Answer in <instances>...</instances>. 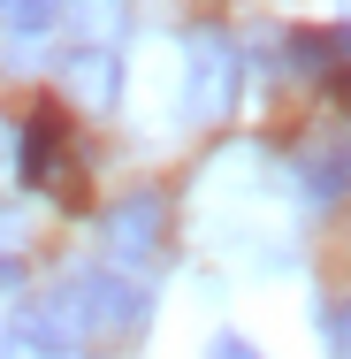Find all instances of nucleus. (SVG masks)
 <instances>
[{
	"mask_svg": "<svg viewBox=\"0 0 351 359\" xmlns=\"http://www.w3.org/2000/svg\"><path fill=\"white\" fill-rule=\"evenodd\" d=\"M290 69L305 84H351V23H313V31H290Z\"/></svg>",
	"mask_w": 351,
	"mask_h": 359,
	"instance_id": "obj_5",
	"label": "nucleus"
},
{
	"mask_svg": "<svg viewBox=\"0 0 351 359\" xmlns=\"http://www.w3.org/2000/svg\"><path fill=\"white\" fill-rule=\"evenodd\" d=\"M69 15V0H0V31L8 39H39V31H54Z\"/></svg>",
	"mask_w": 351,
	"mask_h": 359,
	"instance_id": "obj_8",
	"label": "nucleus"
},
{
	"mask_svg": "<svg viewBox=\"0 0 351 359\" xmlns=\"http://www.w3.org/2000/svg\"><path fill=\"white\" fill-rule=\"evenodd\" d=\"M107 252L115 260H130V268H153L160 260V245H168V199L160 191H130V199H115L107 207Z\"/></svg>",
	"mask_w": 351,
	"mask_h": 359,
	"instance_id": "obj_4",
	"label": "nucleus"
},
{
	"mask_svg": "<svg viewBox=\"0 0 351 359\" xmlns=\"http://www.w3.org/2000/svg\"><path fill=\"white\" fill-rule=\"evenodd\" d=\"M207 359H260V352H252L245 337H214V344H207Z\"/></svg>",
	"mask_w": 351,
	"mask_h": 359,
	"instance_id": "obj_11",
	"label": "nucleus"
},
{
	"mask_svg": "<svg viewBox=\"0 0 351 359\" xmlns=\"http://www.w3.org/2000/svg\"><path fill=\"white\" fill-rule=\"evenodd\" d=\"M145 313H153V298H145L138 283H123L115 268H84V276H69L54 298H39V306L23 313V344L46 352V359H62V352H107V344L138 337Z\"/></svg>",
	"mask_w": 351,
	"mask_h": 359,
	"instance_id": "obj_1",
	"label": "nucleus"
},
{
	"mask_svg": "<svg viewBox=\"0 0 351 359\" xmlns=\"http://www.w3.org/2000/svg\"><path fill=\"white\" fill-rule=\"evenodd\" d=\"M321 344H329V359H351V298L321 306Z\"/></svg>",
	"mask_w": 351,
	"mask_h": 359,
	"instance_id": "obj_10",
	"label": "nucleus"
},
{
	"mask_svg": "<svg viewBox=\"0 0 351 359\" xmlns=\"http://www.w3.org/2000/svg\"><path fill=\"white\" fill-rule=\"evenodd\" d=\"M298 176H305V191H313V199L351 191V145H305V153H298Z\"/></svg>",
	"mask_w": 351,
	"mask_h": 359,
	"instance_id": "obj_6",
	"label": "nucleus"
},
{
	"mask_svg": "<svg viewBox=\"0 0 351 359\" xmlns=\"http://www.w3.org/2000/svg\"><path fill=\"white\" fill-rule=\"evenodd\" d=\"M23 184L62 207H84V153H76V130L62 107H39L23 123Z\"/></svg>",
	"mask_w": 351,
	"mask_h": 359,
	"instance_id": "obj_3",
	"label": "nucleus"
},
{
	"mask_svg": "<svg viewBox=\"0 0 351 359\" xmlns=\"http://www.w3.org/2000/svg\"><path fill=\"white\" fill-rule=\"evenodd\" d=\"M69 8L92 31V54H107V39H123V0H69Z\"/></svg>",
	"mask_w": 351,
	"mask_h": 359,
	"instance_id": "obj_9",
	"label": "nucleus"
},
{
	"mask_svg": "<svg viewBox=\"0 0 351 359\" xmlns=\"http://www.w3.org/2000/svg\"><path fill=\"white\" fill-rule=\"evenodd\" d=\"M69 84L92 100V107H115V84H123V69H115V46H107V54H92V46H84V54L69 62Z\"/></svg>",
	"mask_w": 351,
	"mask_h": 359,
	"instance_id": "obj_7",
	"label": "nucleus"
},
{
	"mask_svg": "<svg viewBox=\"0 0 351 359\" xmlns=\"http://www.w3.org/2000/svg\"><path fill=\"white\" fill-rule=\"evenodd\" d=\"M237 84H245L237 39L221 23H191L184 31V115L191 123H221L237 107Z\"/></svg>",
	"mask_w": 351,
	"mask_h": 359,
	"instance_id": "obj_2",
	"label": "nucleus"
},
{
	"mask_svg": "<svg viewBox=\"0 0 351 359\" xmlns=\"http://www.w3.org/2000/svg\"><path fill=\"white\" fill-rule=\"evenodd\" d=\"M0 237H8V215H0Z\"/></svg>",
	"mask_w": 351,
	"mask_h": 359,
	"instance_id": "obj_14",
	"label": "nucleus"
},
{
	"mask_svg": "<svg viewBox=\"0 0 351 359\" xmlns=\"http://www.w3.org/2000/svg\"><path fill=\"white\" fill-rule=\"evenodd\" d=\"M336 100H344V115H351V84H336Z\"/></svg>",
	"mask_w": 351,
	"mask_h": 359,
	"instance_id": "obj_13",
	"label": "nucleus"
},
{
	"mask_svg": "<svg viewBox=\"0 0 351 359\" xmlns=\"http://www.w3.org/2000/svg\"><path fill=\"white\" fill-rule=\"evenodd\" d=\"M23 283V268H15V260H0V290H15Z\"/></svg>",
	"mask_w": 351,
	"mask_h": 359,
	"instance_id": "obj_12",
	"label": "nucleus"
}]
</instances>
